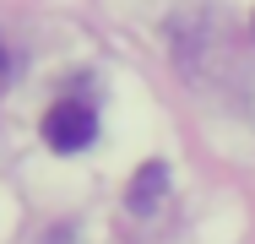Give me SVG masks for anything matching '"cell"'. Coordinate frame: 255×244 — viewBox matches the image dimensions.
<instances>
[{"label": "cell", "mask_w": 255, "mask_h": 244, "mask_svg": "<svg viewBox=\"0 0 255 244\" xmlns=\"http://www.w3.org/2000/svg\"><path fill=\"white\" fill-rule=\"evenodd\" d=\"M98 136V114H93V103H82V98H60L49 114H44V141L54 152H87Z\"/></svg>", "instance_id": "cell-1"}, {"label": "cell", "mask_w": 255, "mask_h": 244, "mask_svg": "<svg viewBox=\"0 0 255 244\" xmlns=\"http://www.w3.org/2000/svg\"><path fill=\"white\" fill-rule=\"evenodd\" d=\"M163 190H168V168H163V163H141V174L130 179V195H125V201H130V212L147 217L157 201H163Z\"/></svg>", "instance_id": "cell-2"}, {"label": "cell", "mask_w": 255, "mask_h": 244, "mask_svg": "<svg viewBox=\"0 0 255 244\" xmlns=\"http://www.w3.org/2000/svg\"><path fill=\"white\" fill-rule=\"evenodd\" d=\"M5 65H11V60H5V44H0V76H5Z\"/></svg>", "instance_id": "cell-3"}]
</instances>
